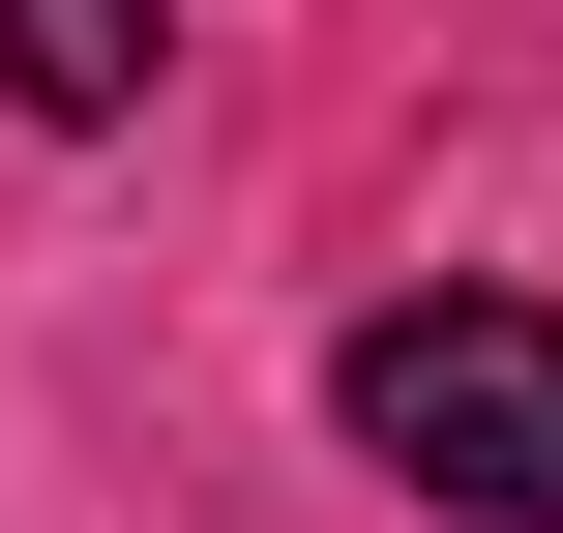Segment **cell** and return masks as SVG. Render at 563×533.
Listing matches in <instances>:
<instances>
[{
  "label": "cell",
  "instance_id": "1",
  "mask_svg": "<svg viewBox=\"0 0 563 533\" xmlns=\"http://www.w3.org/2000/svg\"><path fill=\"white\" fill-rule=\"evenodd\" d=\"M327 415H356L416 504H475V533H563V297H386V326L327 356Z\"/></svg>",
  "mask_w": 563,
  "mask_h": 533
},
{
  "label": "cell",
  "instance_id": "2",
  "mask_svg": "<svg viewBox=\"0 0 563 533\" xmlns=\"http://www.w3.org/2000/svg\"><path fill=\"white\" fill-rule=\"evenodd\" d=\"M148 59H178V0H0V89L30 119H148Z\"/></svg>",
  "mask_w": 563,
  "mask_h": 533
}]
</instances>
